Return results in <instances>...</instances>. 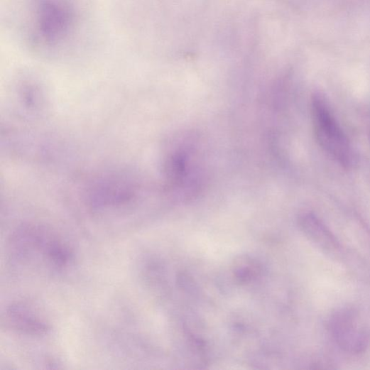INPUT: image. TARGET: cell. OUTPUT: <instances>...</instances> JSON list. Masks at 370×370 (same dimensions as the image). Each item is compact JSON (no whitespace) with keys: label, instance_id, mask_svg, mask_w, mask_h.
Masks as SVG:
<instances>
[{"label":"cell","instance_id":"1","mask_svg":"<svg viewBox=\"0 0 370 370\" xmlns=\"http://www.w3.org/2000/svg\"><path fill=\"white\" fill-rule=\"evenodd\" d=\"M311 113L314 134L320 146L340 165L351 168L354 160L352 146L323 95H313Z\"/></svg>","mask_w":370,"mask_h":370},{"label":"cell","instance_id":"2","mask_svg":"<svg viewBox=\"0 0 370 370\" xmlns=\"http://www.w3.org/2000/svg\"><path fill=\"white\" fill-rule=\"evenodd\" d=\"M329 329L337 344L348 353H362L369 345L367 329L352 310L342 309L336 312L329 322Z\"/></svg>","mask_w":370,"mask_h":370},{"label":"cell","instance_id":"3","mask_svg":"<svg viewBox=\"0 0 370 370\" xmlns=\"http://www.w3.org/2000/svg\"><path fill=\"white\" fill-rule=\"evenodd\" d=\"M38 25L40 34L53 42L65 33L68 26V11L56 2L47 1L40 6Z\"/></svg>","mask_w":370,"mask_h":370},{"label":"cell","instance_id":"4","mask_svg":"<svg viewBox=\"0 0 370 370\" xmlns=\"http://www.w3.org/2000/svg\"><path fill=\"white\" fill-rule=\"evenodd\" d=\"M303 226L308 236L325 254L337 256L340 253V245L333 234L316 217L306 215Z\"/></svg>","mask_w":370,"mask_h":370},{"label":"cell","instance_id":"5","mask_svg":"<svg viewBox=\"0 0 370 370\" xmlns=\"http://www.w3.org/2000/svg\"><path fill=\"white\" fill-rule=\"evenodd\" d=\"M18 308H12L9 313L10 318L14 322L15 325L22 329V330L30 331L33 332H43L46 330L47 327L34 319L27 313Z\"/></svg>","mask_w":370,"mask_h":370}]
</instances>
